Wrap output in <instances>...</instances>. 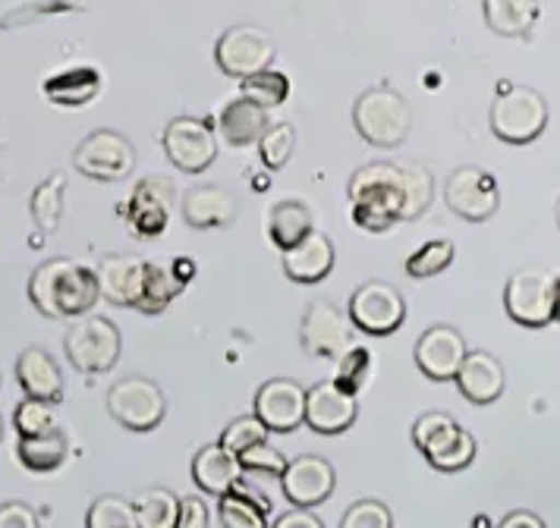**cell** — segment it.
Segmentation results:
<instances>
[{
  "label": "cell",
  "mask_w": 560,
  "mask_h": 528,
  "mask_svg": "<svg viewBox=\"0 0 560 528\" xmlns=\"http://www.w3.org/2000/svg\"><path fill=\"white\" fill-rule=\"evenodd\" d=\"M434 199L432 171L425 164H390L372 161L350 176L353 221L369 233L416 221Z\"/></svg>",
  "instance_id": "obj_1"
},
{
  "label": "cell",
  "mask_w": 560,
  "mask_h": 528,
  "mask_svg": "<svg viewBox=\"0 0 560 528\" xmlns=\"http://www.w3.org/2000/svg\"><path fill=\"white\" fill-rule=\"evenodd\" d=\"M28 300L48 318H82L98 305V277L73 258H48L28 277Z\"/></svg>",
  "instance_id": "obj_2"
},
{
  "label": "cell",
  "mask_w": 560,
  "mask_h": 528,
  "mask_svg": "<svg viewBox=\"0 0 560 528\" xmlns=\"http://www.w3.org/2000/svg\"><path fill=\"white\" fill-rule=\"evenodd\" d=\"M357 132L375 149H397L404 145L412 129V110L407 98L394 89H369L353 104Z\"/></svg>",
  "instance_id": "obj_3"
},
{
  "label": "cell",
  "mask_w": 560,
  "mask_h": 528,
  "mask_svg": "<svg viewBox=\"0 0 560 528\" xmlns=\"http://www.w3.org/2000/svg\"><path fill=\"white\" fill-rule=\"evenodd\" d=\"M548 126V101L529 85H504L501 95L491 101V132L510 142L526 145L538 139Z\"/></svg>",
  "instance_id": "obj_4"
},
{
  "label": "cell",
  "mask_w": 560,
  "mask_h": 528,
  "mask_svg": "<svg viewBox=\"0 0 560 528\" xmlns=\"http://www.w3.org/2000/svg\"><path fill=\"white\" fill-rule=\"evenodd\" d=\"M120 330L104 315H82L63 333V352L82 375H104L120 359Z\"/></svg>",
  "instance_id": "obj_5"
},
{
  "label": "cell",
  "mask_w": 560,
  "mask_h": 528,
  "mask_svg": "<svg viewBox=\"0 0 560 528\" xmlns=\"http://www.w3.org/2000/svg\"><path fill=\"white\" fill-rule=\"evenodd\" d=\"M275 57H278L275 35L253 23L230 25L214 45V60H218L221 73L230 75V79H240V82L271 70Z\"/></svg>",
  "instance_id": "obj_6"
},
{
  "label": "cell",
  "mask_w": 560,
  "mask_h": 528,
  "mask_svg": "<svg viewBox=\"0 0 560 528\" xmlns=\"http://www.w3.org/2000/svg\"><path fill=\"white\" fill-rule=\"evenodd\" d=\"M107 412L114 415L117 425L129 431H152L167 415V397L152 377L127 375L110 387Z\"/></svg>",
  "instance_id": "obj_7"
},
{
  "label": "cell",
  "mask_w": 560,
  "mask_h": 528,
  "mask_svg": "<svg viewBox=\"0 0 560 528\" xmlns=\"http://www.w3.org/2000/svg\"><path fill=\"white\" fill-rule=\"evenodd\" d=\"M504 308L520 327H548L555 321V274L545 268H520L504 286Z\"/></svg>",
  "instance_id": "obj_8"
},
{
  "label": "cell",
  "mask_w": 560,
  "mask_h": 528,
  "mask_svg": "<svg viewBox=\"0 0 560 528\" xmlns=\"http://www.w3.org/2000/svg\"><path fill=\"white\" fill-rule=\"evenodd\" d=\"M350 325L372 333V337H387L407 318V300L404 293L387 283V280H365L350 296Z\"/></svg>",
  "instance_id": "obj_9"
},
{
  "label": "cell",
  "mask_w": 560,
  "mask_h": 528,
  "mask_svg": "<svg viewBox=\"0 0 560 528\" xmlns=\"http://www.w3.org/2000/svg\"><path fill=\"white\" fill-rule=\"evenodd\" d=\"M73 167L82 176H92L102 183H117V179H127L132 174L136 149L127 136H120L114 129H95L73 151Z\"/></svg>",
  "instance_id": "obj_10"
},
{
  "label": "cell",
  "mask_w": 560,
  "mask_h": 528,
  "mask_svg": "<svg viewBox=\"0 0 560 528\" xmlns=\"http://www.w3.org/2000/svg\"><path fill=\"white\" fill-rule=\"evenodd\" d=\"M300 343L308 355L318 359H340L353 347V325L331 300H315L303 315Z\"/></svg>",
  "instance_id": "obj_11"
},
{
  "label": "cell",
  "mask_w": 560,
  "mask_h": 528,
  "mask_svg": "<svg viewBox=\"0 0 560 528\" xmlns=\"http://www.w3.org/2000/svg\"><path fill=\"white\" fill-rule=\"evenodd\" d=\"M444 201L463 221L482 224L501 204L498 179L488 171H482V167H472V164L457 167L451 174V179H447V186H444Z\"/></svg>",
  "instance_id": "obj_12"
},
{
  "label": "cell",
  "mask_w": 560,
  "mask_h": 528,
  "mask_svg": "<svg viewBox=\"0 0 560 528\" xmlns=\"http://www.w3.org/2000/svg\"><path fill=\"white\" fill-rule=\"evenodd\" d=\"M164 151L183 174H202L218 157V142L214 129L199 120V117H177L164 126Z\"/></svg>",
  "instance_id": "obj_13"
},
{
  "label": "cell",
  "mask_w": 560,
  "mask_h": 528,
  "mask_svg": "<svg viewBox=\"0 0 560 528\" xmlns=\"http://www.w3.org/2000/svg\"><path fill=\"white\" fill-rule=\"evenodd\" d=\"M255 419L268 431L290 434L306 422V387L293 377H271L255 394Z\"/></svg>",
  "instance_id": "obj_14"
},
{
  "label": "cell",
  "mask_w": 560,
  "mask_h": 528,
  "mask_svg": "<svg viewBox=\"0 0 560 528\" xmlns=\"http://www.w3.org/2000/svg\"><path fill=\"white\" fill-rule=\"evenodd\" d=\"M177 201V189L167 176H145L139 179V186L132 189V196L127 201V218L129 226L136 236L152 239L161 236L167 224H171V208Z\"/></svg>",
  "instance_id": "obj_15"
},
{
  "label": "cell",
  "mask_w": 560,
  "mask_h": 528,
  "mask_svg": "<svg viewBox=\"0 0 560 528\" xmlns=\"http://www.w3.org/2000/svg\"><path fill=\"white\" fill-rule=\"evenodd\" d=\"M334 484H337L334 466L315 453L287 459V469L280 472V488L287 501L303 509H315L318 503L328 501L334 494Z\"/></svg>",
  "instance_id": "obj_16"
},
{
  "label": "cell",
  "mask_w": 560,
  "mask_h": 528,
  "mask_svg": "<svg viewBox=\"0 0 560 528\" xmlns=\"http://www.w3.org/2000/svg\"><path fill=\"white\" fill-rule=\"evenodd\" d=\"M466 352V337L457 327L434 325L416 340V365L432 380H454Z\"/></svg>",
  "instance_id": "obj_17"
},
{
  "label": "cell",
  "mask_w": 560,
  "mask_h": 528,
  "mask_svg": "<svg viewBox=\"0 0 560 528\" xmlns=\"http://www.w3.org/2000/svg\"><path fill=\"white\" fill-rule=\"evenodd\" d=\"M357 397L334 380H318L306 390V425L318 434H343L357 422Z\"/></svg>",
  "instance_id": "obj_18"
},
{
  "label": "cell",
  "mask_w": 560,
  "mask_h": 528,
  "mask_svg": "<svg viewBox=\"0 0 560 528\" xmlns=\"http://www.w3.org/2000/svg\"><path fill=\"white\" fill-rule=\"evenodd\" d=\"M454 380H457L459 394L466 400L476 402V406H488V402H494L504 394L508 372H504V365H501V359L494 352L469 350Z\"/></svg>",
  "instance_id": "obj_19"
},
{
  "label": "cell",
  "mask_w": 560,
  "mask_h": 528,
  "mask_svg": "<svg viewBox=\"0 0 560 528\" xmlns=\"http://www.w3.org/2000/svg\"><path fill=\"white\" fill-rule=\"evenodd\" d=\"M98 277V293L104 302L120 305V308H136L145 283V261L132 255H107L95 268Z\"/></svg>",
  "instance_id": "obj_20"
},
{
  "label": "cell",
  "mask_w": 560,
  "mask_h": 528,
  "mask_svg": "<svg viewBox=\"0 0 560 528\" xmlns=\"http://www.w3.org/2000/svg\"><path fill=\"white\" fill-rule=\"evenodd\" d=\"M16 380L32 400L57 402L63 400V375L60 365L45 347H26L16 359Z\"/></svg>",
  "instance_id": "obj_21"
},
{
  "label": "cell",
  "mask_w": 560,
  "mask_h": 528,
  "mask_svg": "<svg viewBox=\"0 0 560 528\" xmlns=\"http://www.w3.org/2000/svg\"><path fill=\"white\" fill-rule=\"evenodd\" d=\"M240 214V204L230 196L224 186H192L183 196V221L196 230H214V226H230Z\"/></svg>",
  "instance_id": "obj_22"
},
{
  "label": "cell",
  "mask_w": 560,
  "mask_h": 528,
  "mask_svg": "<svg viewBox=\"0 0 560 528\" xmlns=\"http://www.w3.org/2000/svg\"><path fill=\"white\" fill-rule=\"evenodd\" d=\"M334 268V246L322 230H312L306 239L283 251V271L296 283H322Z\"/></svg>",
  "instance_id": "obj_23"
},
{
  "label": "cell",
  "mask_w": 560,
  "mask_h": 528,
  "mask_svg": "<svg viewBox=\"0 0 560 528\" xmlns=\"http://www.w3.org/2000/svg\"><path fill=\"white\" fill-rule=\"evenodd\" d=\"M243 466L221 444H205L202 450L192 456V481L202 488L205 494L224 497L240 481H243Z\"/></svg>",
  "instance_id": "obj_24"
},
{
  "label": "cell",
  "mask_w": 560,
  "mask_h": 528,
  "mask_svg": "<svg viewBox=\"0 0 560 528\" xmlns=\"http://www.w3.org/2000/svg\"><path fill=\"white\" fill-rule=\"evenodd\" d=\"M268 516H271L268 494H258L243 481L230 494L218 497V519L224 528H271Z\"/></svg>",
  "instance_id": "obj_25"
},
{
  "label": "cell",
  "mask_w": 560,
  "mask_h": 528,
  "mask_svg": "<svg viewBox=\"0 0 560 528\" xmlns=\"http://www.w3.org/2000/svg\"><path fill=\"white\" fill-rule=\"evenodd\" d=\"M265 129H268V110L243 95L230 101L221 110V136L233 149H246V145L258 142Z\"/></svg>",
  "instance_id": "obj_26"
},
{
  "label": "cell",
  "mask_w": 560,
  "mask_h": 528,
  "mask_svg": "<svg viewBox=\"0 0 560 528\" xmlns=\"http://www.w3.org/2000/svg\"><path fill=\"white\" fill-rule=\"evenodd\" d=\"M312 230H315V214H312L308 201L303 199H280L268 214V233L280 251L306 239Z\"/></svg>",
  "instance_id": "obj_27"
},
{
  "label": "cell",
  "mask_w": 560,
  "mask_h": 528,
  "mask_svg": "<svg viewBox=\"0 0 560 528\" xmlns=\"http://www.w3.org/2000/svg\"><path fill=\"white\" fill-rule=\"evenodd\" d=\"M67 453H70V441H67L63 427L38 434V437H20V444H16L20 462L28 472H38V476L57 472L67 462Z\"/></svg>",
  "instance_id": "obj_28"
},
{
  "label": "cell",
  "mask_w": 560,
  "mask_h": 528,
  "mask_svg": "<svg viewBox=\"0 0 560 528\" xmlns=\"http://www.w3.org/2000/svg\"><path fill=\"white\" fill-rule=\"evenodd\" d=\"M98 89H102V75L95 67H70L63 73H54L51 79H45V95L54 104H63V107L89 104L98 95Z\"/></svg>",
  "instance_id": "obj_29"
},
{
  "label": "cell",
  "mask_w": 560,
  "mask_h": 528,
  "mask_svg": "<svg viewBox=\"0 0 560 528\" xmlns=\"http://www.w3.org/2000/svg\"><path fill=\"white\" fill-rule=\"evenodd\" d=\"M485 23L498 35H526L538 20V0H482Z\"/></svg>",
  "instance_id": "obj_30"
},
{
  "label": "cell",
  "mask_w": 560,
  "mask_h": 528,
  "mask_svg": "<svg viewBox=\"0 0 560 528\" xmlns=\"http://www.w3.org/2000/svg\"><path fill=\"white\" fill-rule=\"evenodd\" d=\"M183 286L186 283L174 274V268H164L158 261H145V283H142V296L136 302V308L145 312V315H158L177 300Z\"/></svg>",
  "instance_id": "obj_31"
},
{
  "label": "cell",
  "mask_w": 560,
  "mask_h": 528,
  "mask_svg": "<svg viewBox=\"0 0 560 528\" xmlns=\"http://www.w3.org/2000/svg\"><path fill=\"white\" fill-rule=\"evenodd\" d=\"M136 513L142 528H174L179 516V497L171 488H145L136 497Z\"/></svg>",
  "instance_id": "obj_32"
},
{
  "label": "cell",
  "mask_w": 560,
  "mask_h": 528,
  "mask_svg": "<svg viewBox=\"0 0 560 528\" xmlns=\"http://www.w3.org/2000/svg\"><path fill=\"white\" fill-rule=\"evenodd\" d=\"M63 192H67V176L51 174L35 192H32V218L45 233H54L63 218Z\"/></svg>",
  "instance_id": "obj_33"
},
{
  "label": "cell",
  "mask_w": 560,
  "mask_h": 528,
  "mask_svg": "<svg viewBox=\"0 0 560 528\" xmlns=\"http://www.w3.org/2000/svg\"><path fill=\"white\" fill-rule=\"evenodd\" d=\"M457 434L459 425L447 415V412H425V415H419L416 425H412V444L425 453V459H429L432 453L444 450Z\"/></svg>",
  "instance_id": "obj_34"
},
{
  "label": "cell",
  "mask_w": 560,
  "mask_h": 528,
  "mask_svg": "<svg viewBox=\"0 0 560 528\" xmlns=\"http://www.w3.org/2000/svg\"><path fill=\"white\" fill-rule=\"evenodd\" d=\"M85 528H142V523L136 513V503L117 494H104L89 506Z\"/></svg>",
  "instance_id": "obj_35"
},
{
  "label": "cell",
  "mask_w": 560,
  "mask_h": 528,
  "mask_svg": "<svg viewBox=\"0 0 560 528\" xmlns=\"http://www.w3.org/2000/svg\"><path fill=\"white\" fill-rule=\"evenodd\" d=\"M454 255H457V246H454L451 239H432V243L419 246V249L409 255L407 274L416 277V280L441 274L444 268H451Z\"/></svg>",
  "instance_id": "obj_36"
},
{
  "label": "cell",
  "mask_w": 560,
  "mask_h": 528,
  "mask_svg": "<svg viewBox=\"0 0 560 528\" xmlns=\"http://www.w3.org/2000/svg\"><path fill=\"white\" fill-rule=\"evenodd\" d=\"M13 427L20 431V437H38V434L57 431L60 427L57 425V406L26 397L13 412Z\"/></svg>",
  "instance_id": "obj_37"
},
{
  "label": "cell",
  "mask_w": 560,
  "mask_h": 528,
  "mask_svg": "<svg viewBox=\"0 0 560 528\" xmlns=\"http://www.w3.org/2000/svg\"><path fill=\"white\" fill-rule=\"evenodd\" d=\"M287 95H290V79L278 70H265V73L243 79V98L255 101L265 110L280 107Z\"/></svg>",
  "instance_id": "obj_38"
},
{
  "label": "cell",
  "mask_w": 560,
  "mask_h": 528,
  "mask_svg": "<svg viewBox=\"0 0 560 528\" xmlns=\"http://www.w3.org/2000/svg\"><path fill=\"white\" fill-rule=\"evenodd\" d=\"M293 149H296V129L290 124H283V120L280 124H268V129L258 139V154H261V161L271 171L283 167L293 157Z\"/></svg>",
  "instance_id": "obj_39"
},
{
  "label": "cell",
  "mask_w": 560,
  "mask_h": 528,
  "mask_svg": "<svg viewBox=\"0 0 560 528\" xmlns=\"http://www.w3.org/2000/svg\"><path fill=\"white\" fill-rule=\"evenodd\" d=\"M369 368H372V350L365 347H350L337 359V375H334V384L347 394L357 397L359 390L365 387L369 380Z\"/></svg>",
  "instance_id": "obj_40"
},
{
  "label": "cell",
  "mask_w": 560,
  "mask_h": 528,
  "mask_svg": "<svg viewBox=\"0 0 560 528\" xmlns=\"http://www.w3.org/2000/svg\"><path fill=\"white\" fill-rule=\"evenodd\" d=\"M268 427L261 425L255 415H240V419H233L228 427H224V434H221V447L230 450L233 456H240L243 450H249L255 444H268Z\"/></svg>",
  "instance_id": "obj_41"
},
{
  "label": "cell",
  "mask_w": 560,
  "mask_h": 528,
  "mask_svg": "<svg viewBox=\"0 0 560 528\" xmlns=\"http://www.w3.org/2000/svg\"><path fill=\"white\" fill-rule=\"evenodd\" d=\"M472 459H476V437L466 427H459V434L444 450L429 456V462H432L438 472H459V469L472 466Z\"/></svg>",
  "instance_id": "obj_42"
},
{
  "label": "cell",
  "mask_w": 560,
  "mask_h": 528,
  "mask_svg": "<svg viewBox=\"0 0 560 528\" xmlns=\"http://www.w3.org/2000/svg\"><path fill=\"white\" fill-rule=\"evenodd\" d=\"M340 528H394V513L387 503L365 497L350 503V509L340 516Z\"/></svg>",
  "instance_id": "obj_43"
},
{
  "label": "cell",
  "mask_w": 560,
  "mask_h": 528,
  "mask_svg": "<svg viewBox=\"0 0 560 528\" xmlns=\"http://www.w3.org/2000/svg\"><path fill=\"white\" fill-rule=\"evenodd\" d=\"M240 466L246 469V472H265V476H278L287 469V456L278 450V447H271V444H255L249 450H243L240 456Z\"/></svg>",
  "instance_id": "obj_44"
},
{
  "label": "cell",
  "mask_w": 560,
  "mask_h": 528,
  "mask_svg": "<svg viewBox=\"0 0 560 528\" xmlns=\"http://www.w3.org/2000/svg\"><path fill=\"white\" fill-rule=\"evenodd\" d=\"M0 528H42L38 509L26 501L0 503Z\"/></svg>",
  "instance_id": "obj_45"
},
{
  "label": "cell",
  "mask_w": 560,
  "mask_h": 528,
  "mask_svg": "<svg viewBox=\"0 0 560 528\" xmlns=\"http://www.w3.org/2000/svg\"><path fill=\"white\" fill-rule=\"evenodd\" d=\"M208 519H211V513L202 497H196V494L179 497V516L174 528H208Z\"/></svg>",
  "instance_id": "obj_46"
},
{
  "label": "cell",
  "mask_w": 560,
  "mask_h": 528,
  "mask_svg": "<svg viewBox=\"0 0 560 528\" xmlns=\"http://www.w3.org/2000/svg\"><path fill=\"white\" fill-rule=\"evenodd\" d=\"M271 528H325V523H322L312 509L293 506V509H287L283 516H278V523Z\"/></svg>",
  "instance_id": "obj_47"
},
{
  "label": "cell",
  "mask_w": 560,
  "mask_h": 528,
  "mask_svg": "<svg viewBox=\"0 0 560 528\" xmlns=\"http://www.w3.org/2000/svg\"><path fill=\"white\" fill-rule=\"evenodd\" d=\"M494 528H548L545 526V519L538 516V513H533V509H513V513H508L501 523Z\"/></svg>",
  "instance_id": "obj_48"
},
{
  "label": "cell",
  "mask_w": 560,
  "mask_h": 528,
  "mask_svg": "<svg viewBox=\"0 0 560 528\" xmlns=\"http://www.w3.org/2000/svg\"><path fill=\"white\" fill-rule=\"evenodd\" d=\"M171 268H174V274H177L183 283H189V280H192V274H196V265H192L189 258H177Z\"/></svg>",
  "instance_id": "obj_49"
},
{
  "label": "cell",
  "mask_w": 560,
  "mask_h": 528,
  "mask_svg": "<svg viewBox=\"0 0 560 528\" xmlns=\"http://www.w3.org/2000/svg\"><path fill=\"white\" fill-rule=\"evenodd\" d=\"M555 321H560V277H555Z\"/></svg>",
  "instance_id": "obj_50"
},
{
  "label": "cell",
  "mask_w": 560,
  "mask_h": 528,
  "mask_svg": "<svg viewBox=\"0 0 560 528\" xmlns=\"http://www.w3.org/2000/svg\"><path fill=\"white\" fill-rule=\"evenodd\" d=\"M469 528H494V526H491V519H488L485 513H479V516L472 519V526H469Z\"/></svg>",
  "instance_id": "obj_51"
},
{
  "label": "cell",
  "mask_w": 560,
  "mask_h": 528,
  "mask_svg": "<svg viewBox=\"0 0 560 528\" xmlns=\"http://www.w3.org/2000/svg\"><path fill=\"white\" fill-rule=\"evenodd\" d=\"M0 437H3V419H0Z\"/></svg>",
  "instance_id": "obj_52"
},
{
  "label": "cell",
  "mask_w": 560,
  "mask_h": 528,
  "mask_svg": "<svg viewBox=\"0 0 560 528\" xmlns=\"http://www.w3.org/2000/svg\"><path fill=\"white\" fill-rule=\"evenodd\" d=\"M558 224H560V201H558Z\"/></svg>",
  "instance_id": "obj_53"
}]
</instances>
